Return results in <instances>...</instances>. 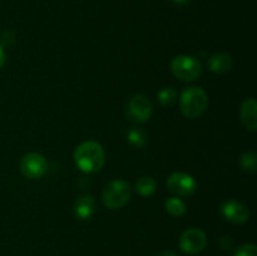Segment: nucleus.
<instances>
[{
  "instance_id": "f257e3e1",
  "label": "nucleus",
  "mask_w": 257,
  "mask_h": 256,
  "mask_svg": "<svg viewBox=\"0 0 257 256\" xmlns=\"http://www.w3.org/2000/svg\"><path fill=\"white\" fill-rule=\"evenodd\" d=\"M75 165L87 173L98 172L104 165V151L99 143L87 141L77 147L74 152Z\"/></svg>"
},
{
  "instance_id": "f03ea898",
  "label": "nucleus",
  "mask_w": 257,
  "mask_h": 256,
  "mask_svg": "<svg viewBox=\"0 0 257 256\" xmlns=\"http://www.w3.org/2000/svg\"><path fill=\"white\" fill-rule=\"evenodd\" d=\"M207 104V94L201 87H188L181 94V112L187 118H197L205 112Z\"/></svg>"
},
{
  "instance_id": "7ed1b4c3",
  "label": "nucleus",
  "mask_w": 257,
  "mask_h": 256,
  "mask_svg": "<svg viewBox=\"0 0 257 256\" xmlns=\"http://www.w3.org/2000/svg\"><path fill=\"white\" fill-rule=\"evenodd\" d=\"M130 183L123 180H114L108 183L103 190V203L109 210H118L128 202L131 197Z\"/></svg>"
},
{
  "instance_id": "20e7f679",
  "label": "nucleus",
  "mask_w": 257,
  "mask_h": 256,
  "mask_svg": "<svg viewBox=\"0 0 257 256\" xmlns=\"http://www.w3.org/2000/svg\"><path fill=\"white\" fill-rule=\"evenodd\" d=\"M171 70L178 79L192 82L201 75L202 65L197 58L191 55H178L171 63Z\"/></svg>"
},
{
  "instance_id": "39448f33",
  "label": "nucleus",
  "mask_w": 257,
  "mask_h": 256,
  "mask_svg": "<svg viewBox=\"0 0 257 256\" xmlns=\"http://www.w3.org/2000/svg\"><path fill=\"white\" fill-rule=\"evenodd\" d=\"M206 243H207V237L200 228H188L180 237L181 250L188 255L200 253L206 247Z\"/></svg>"
},
{
  "instance_id": "423d86ee",
  "label": "nucleus",
  "mask_w": 257,
  "mask_h": 256,
  "mask_svg": "<svg viewBox=\"0 0 257 256\" xmlns=\"http://www.w3.org/2000/svg\"><path fill=\"white\" fill-rule=\"evenodd\" d=\"M152 114V104L143 94H136L131 98L127 107V115L130 120L136 123H145Z\"/></svg>"
},
{
  "instance_id": "0eeeda50",
  "label": "nucleus",
  "mask_w": 257,
  "mask_h": 256,
  "mask_svg": "<svg viewBox=\"0 0 257 256\" xmlns=\"http://www.w3.org/2000/svg\"><path fill=\"white\" fill-rule=\"evenodd\" d=\"M48 163L45 158L39 153H28L20 162V170L27 178L35 180L40 178L47 172Z\"/></svg>"
},
{
  "instance_id": "6e6552de",
  "label": "nucleus",
  "mask_w": 257,
  "mask_h": 256,
  "mask_svg": "<svg viewBox=\"0 0 257 256\" xmlns=\"http://www.w3.org/2000/svg\"><path fill=\"white\" fill-rule=\"evenodd\" d=\"M167 187L172 193L177 196H190L196 191L197 183L192 176L183 172L172 173L167 178Z\"/></svg>"
},
{
  "instance_id": "1a4fd4ad",
  "label": "nucleus",
  "mask_w": 257,
  "mask_h": 256,
  "mask_svg": "<svg viewBox=\"0 0 257 256\" xmlns=\"http://www.w3.org/2000/svg\"><path fill=\"white\" fill-rule=\"evenodd\" d=\"M221 213L227 221L232 223H243L250 217L247 207L235 200H227L221 206Z\"/></svg>"
},
{
  "instance_id": "9d476101",
  "label": "nucleus",
  "mask_w": 257,
  "mask_h": 256,
  "mask_svg": "<svg viewBox=\"0 0 257 256\" xmlns=\"http://www.w3.org/2000/svg\"><path fill=\"white\" fill-rule=\"evenodd\" d=\"M95 211V200L92 195H80L75 200L73 212L79 220H89Z\"/></svg>"
},
{
  "instance_id": "9b49d317",
  "label": "nucleus",
  "mask_w": 257,
  "mask_h": 256,
  "mask_svg": "<svg viewBox=\"0 0 257 256\" xmlns=\"http://www.w3.org/2000/svg\"><path fill=\"white\" fill-rule=\"evenodd\" d=\"M257 102L255 98H248L242 103L240 109L241 120L247 130L255 131L257 128Z\"/></svg>"
},
{
  "instance_id": "f8f14e48",
  "label": "nucleus",
  "mask_w": 257,
  "mask_h": 256,
  "mask_svg": "<svg viewBox=\"0 0 257 256\" xmlns=\"http://www.w3.org/2000/svg\"><path fill=\"white\" fill-rule=\"evenodd\" d=\"M208 68L212 70L213 73L217 74H223L227 73L228 70L232 68V59L226 53H218V54H213L212 57L208 59Z\"/></svg>"
},
{
  "instance_id": "ddd939ff",
  "label": "nucleus",
  "mask_w": 257,
  "mask_h": 256,
  "mask_svg": "<svg viewBox=\"0 0 257 256\" xmlns=\"http://www.w3.org/2000/svg\"><path fill=\"white\" fill-rule=\"evenodd\" d=\"M156 187H157L156 181L150 176H143V177L138 178L137 182H136V191L143 197L152 196L155 193Z\"/></svg>"
},
{
  "instance_id": "4468645a",
  "label": "nucleus",
  "mask_w": 257,
  "mask_h": 256,
  "mask_svg": "<svg viewBox=\"0 0 257 256\" xmlns=\"http://www.w3.org/2000/svg\"><path fill=\"white\" fill-rule=\"evenodd\" d=\"M165 208L172 216H182L186 213V205L182 200L177 197H170L166 200Z\"/></svg>"
},
{
  "instance_id": "2eb2a0df",
  "label": "nucleus",
  "mask_w": 257,
  "mask_h": 256,
  "mask_svg": "<svg viewBox=\"0 0 257 256\" xmlns=\"http://www.w3.org/2000/svg\"><path fill=\"white\" fill-rule=\"evenodd\" d=\"M127 138H128V141H130L131 145L135 146V147H137V148L143 147V146L146 145V142H147L146 133L138 127L130 128V131H128V133H127Z\"/></svg>"
},
{
  "instance_id": "dca6fc26",
  "label": "nucleus",
  "mask_w": 257,
  "mask_h": 256,
  "mask_svg": "<svg viewBox=\"0 0 257 256\" xmlns=\"http://www.w3.org/2000/svg\"><path fill=\"white\" fill-rule=\"evenodd\" d=\"M240 165L242 170L247 171V172H256L257 168V156L253 152H246L245 155L241 156Z\"/></svg>"
},
{
  "instance_id": "f3484780",
  "label": "nucleus",
  "mask_w": 257,
  "mask_h": 256,
  "mask_svg": "<svg viewBox=\"0 0 257 256\" xmlns=\"http://www.w3.org/2000/svg\"><path fill=\"white\" fill-rule=\"evenodd\" d=\"M157 98L161 105H163V107H168V105H171L173 102H175L176 90L171 87L163 88L162 90H160Z\"/></svg>"
},
{
  "instance_id": "a211bd4d",
  "label": "nucleus",
  "mask_w": 257,
  "mask_h": 256,
  "mask_svg": "<svg viewBox=\"0 0 257 256\" xmlns=\"http://www.w3.org/2000/svg\"><path fill=\"white\" fill-rule=\"evenodd\" d=\"M235 256H257V248L253 243H245L236 250Z\"/></svg>"
},
{
  "instance_id": "6ab92c4d",
  "label": "nucleus",
  "mask_w": 257,
  "mask_h": 256,
  "mask_svg": "<svg viewBox=\"0 0 257 256\" xmlns=\"http://www.w3.org/2000/svg\"><path fill=\"white\" fill-rule=\"evenodd\" d=\"M15 43V35L12 30H5L3 34L0 35V47L2 48H9Z\"/></svg>"
},
{
  "instance_id": "aec40b11",
  "label": "nucleus",
  "mask_w": 257,
  "mask_h": 256,
  "mask_svg": "<svg viewBox=\"0 0 257 256\" xmlns=\"http://www.w3.org/2000/svg\"><path fill=\"white\" fill-rule=\"evenodd\" d=\"M220 247L223 251H231V248L233 247V240L228 236H223L220 238Z\"/></svg>"
},
{
  "instance_id": "412c9836",
  "label": "nucleus",
  "mask_w": 257,
  "mask_h": 256,
  "mask_svg": "<svg viewBox=\"0 0 257 256\" xmlns=\"http://www.w3.org/2000/svg\"><path fill=\"white\" fill-rule=\"evenodd\" d=\"M5 63V52H4V48L0 47V68L4 65Z\"/></svg>"
},
{
  "instance_id": "4be33fe9",
  "label": "nucleus",
  "mask_w": 257,
  "mask_h": 256,
  "mask_svg": "<svg viewBox=\"0 0 257 256\" xmlns=\"http://www.w3.org/2000/svg\"><path fill=\"white\" fill-rule=\"evenodd\" d=\"M156 256H178V255L176 252H173V251H162V252L157 253Z\"/></svg>"
},
{
  "instance_id": "5701e85b",
  "label": "nucleus",
  "mask_w": 257,
  "mask_h": 256,
  "mask_svg": "<svg viewBox=\"0 0 257 256\" xmlns=\"http://www.w3.org/2000/svg\"><path fill=\"white\" fill-rule=\"evenodd\" d=\"M173 3H175V4H178V5H182V4H185V3H187L188 0H172Z\"/></svg>"
}]
</instances>
